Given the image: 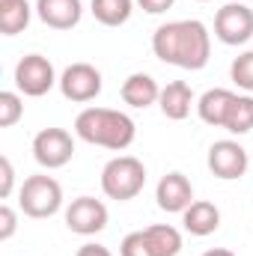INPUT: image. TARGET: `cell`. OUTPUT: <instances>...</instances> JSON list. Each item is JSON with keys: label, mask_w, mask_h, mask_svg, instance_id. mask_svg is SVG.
I'll return each mask as SVG.
<instances>
[{"label": "cell", "mask_w": 253, "mask_h": 256, "mask_svg": "<svg viewBox=\"0 0 253 256\" xmlns=\"http://www.w3.org/2000/svg\"><path fill=\"white\" fill-rule=\"evenodd\" d=\"M152 54L167 66L200 72L212 57V33L202 21H167L152 33Z\"/></svg>", "instance_id": "cell-1"}, {"label": "cell", "mask_w": 253, "mask_h": 256, "mask_svg": "<svg viewBox=\"0 0 253 256\" xmlns=\"http://www.w3.org/2000/svg\"><path fill=\"white\" fill-rule=\"evenodd\" d=\"M74 134L84 143H92V146H102V149H110V152H122V149H128L134 143L137 126L122 110L86 108L74 120Z\"/></svg>", "instance_id": "cell-2"}, {"label": "cell", "mask_w": 253, "mask_h": 256, "mask_svg": "<svg viewBox=\"0 0 253 256\" xmlns=\"http://www.w3.org/2000/svg\"><path fill=\"white\" fill-rule=\"evenodd\" d=\"M146 185V167L134 155H116L104 164L102 170V191L110 200H134Z\"/></svg>", "instance_id": "cell-3"}, {"label": "cell", "mask_w": 253, "mask_h": 256, "mask_svg": "<svg viewBox=\"0 0 253 256\" xmlns=\"http://www.w3.org/2000/svg\"><path fill=\"white\" fill-rule=\"evenodd\" d=\"M18 206L27 218H36V220L51 218L63 206V188L54 176H45V173L27 176L21 191H18Z\"/></svg>", "instance_id": "cell-4"}, {"label": "cell", "mask_w": 253, "mask_h": 256, "mask_svg": "<svg viewBox=\"0 0 253 256\" xmlns=\"http://www.w3.org/2000/svg\"><path fill=\"white\" fill-rule=\"evenodd\" d=\"M54 84H60V78L54 74V66L42 54H27L15 66V86L18 92L30 96V98H42L45 92L54 90Z\"/></svg>", "instance_id": "cell-5"}, {"label": "cell", "mask_w": 253, "mask_h": 256, "mask_svg": "<svg viewBox=\"0 0 253 256\" xmlns=\"http://www.w3.org/2000/svg\"><path fill=\"white\" fill-rule=\"evenodd\" d=\"M214 36L224 45H244L253 39V9L238 0V3H226L218 9L214 15Z\"/></svg>", "instance_id": "cell-6"}, {"label": "cell", "mask_w": 253, "mask_h": 256, "mask_svg": "<svg viewBox=\"0 0 253 256\" xmlns=\"http://www.w3.org/2000/svg\"><path fill=\"white\" fill-rule=\"evenodd\" d=\"M74 155V140L66 128H42L33 137V158L45 170H60Z\"/></svg>", "instance_id": "cell-7"}, {"label": "cell", "mask_w": 253, "mask_h": 256, "mask_svg": "<svg viewBox=\"0 0 253 256\" xmlns=\"http://www.w3.org/2000/svg\"><path fill=\"white\" fill-rule=\"evenodd\" d=\"M60 92L74 104H86L102 92V72L90 63H72L60 74Z\"/></svg>", "instance_id": "cell-8"}, {"label": "cell", "mask_w": 253, "mask_h": 256, "mask_svg": "<svg viewBox=\"0 0 253 256\" xmlns=\"http://www.w3.org/2000/svg\"><path fill=\"white\" fill-rule=\"evenodd\" d=\"M66 226L74 236H96L108 226V206L96 196H78L66 208Z\"/></svg>", "instance_id": "cell-9"}, {"label": "cell", "mask_w": 253, "mask_h": 256, "mask_svg": "<svg viewBox=\"0 0 253 256\" xmlns=\"http://www.w3.org/2000/svg\"><path fill=\"white\" fill-rule=\"evenodd\" d=\"M248 164H250L248 161V149L242 143H236V140H218L208 149V170H212V176H218L224 182L242 179Z\"/></svg>", "instance_id": "cell-10"}, {"label": "cell", "mask_w": 253, "mask_h": 256, "mask_svg": "<svg viewBox=\"0 0 253 256\" xmlns=\"http://www.w3.org/2000/svg\"><path fill=\"white\" fill-rule=\"evenodd\" d=\"M155 200H158V208L167 212V214H182L194 202V185L185 173H167L161 176L158 188H155Z\"/></svg>", "instance_id": "cell-11"}, {"label": "cell", "mask_w": 253, "mask_h": 256, "mask_svg": "<svg viewBox=\"0 0 253 256\" xmlns=\"http://www.w3.org/2000/svg\"><path fill=\"white\" fill-rule=\"evenodd\" d=\"M36 15L42 24L54 30H72L84 18L80 0H36Z\"/></svg>", "instance_id": "cell-12"}, {"label": "cell", "mask_w": 253, "mask_h": 256, "mask_svg": "<svg viewBox=\"0 0 253 256\" xmlns=\"http://www.w3.org/2000/svg\"><path fill=\"white\" fill-rule=\"evenodd\" d=\"M120 96H122L126 104L137 108V110H143V108H149V104H155V102L161 98V86H158V80H155L152 74H146V72H134V74H128L126 80H122Z\"/></svg>", "instance_id": "cell-13"}, {"label": "cell", "mask_w": 253, "mask_h": 256, "mask_svg": "<svg viewBox=\"0 0 253 256\" xmlns=\"http://www.w3.org/2000/svg\"><path fill=\"white\" fill-rule=\"evenodd\" d=\"M182 224H185V230H188L190 236L206 238V236H212L220 226V212L208 200H194L188 208L182 212Z\"/></svg>", "instance_id": "cell-14"}, {"label": "cell", "mask_w": 253, "mask_h": 256, "mask_svg": "<svg viewBox=\"0 0 253 256\" xmlns=\"http://www.w3.org/2000/svg\"><path fill=\"white\" fill-rule=\"evenodd\" d=\"M236 102V92L224 90V86H214V90H206L196 102V114L206 126L224 128L226 122V114H230V104Z\"/></svg>", "instance_id": "cell-15"}, {"label": "cell", "mask_w": 253, "mask_h": 256, "mask_svg": "<svg viewBox=\"0 0 253 256\" xmlns=\"http://www.w3.org/2000/svg\"><path fill=\"white\" fill-rule=\"evenodd\" d=\"M190 104H194V90H190L185 80H170L164 90H161V98H158V108L167 120H185L190 114Z\"/></svg>", "instance_id": "cell-16"}, {"label": "cell", "mask_w": 253, "mask_h": 256, "mask_svg": "<svg viewBox=\"0 0 253 256\" xmlns=\"http://www.w3.org/2000/svg\"><path fill=\"white\" fill-rule=\"evenodd\" d=\"M30 3L27 0H3L0 3V33L3 36H18L30 24Z\"/></svg>", "instance_id": "cell-17"}, {"label": "cell", "mask_w": 253, "mask_h": 256, "mask_svg": "<svg viewBox=\"0 0 253 256\" xmlns=\"http://www.w3.org/2000/svg\"><path fill=\"white\" fill-rule=\"evenodd\" d=\"M143 232H146L155 256H179V250H182V232L176 226H170V224H152Z\"/></svg>", "instance_id": "cell-18"}, {"label": "cell", "mask_w": 253, "mask_h": 256, "mask_svg": "<svg viewBox=\"0 0 253 256\" xmlns=\"http://www.w3.org/2000/svg\"><path fill=\"white\" fill-rule=\"evenodd\" d=\"M134 12V0H92V15L104 27H122Z\"/></svg>", "instance_id": "cell-19"}, {"label": "cell", "mask_w": 253, "mask_h": 256, "mask_svg": "<svg viewBox=\"0 0 253 256\" xmlns=\"http://www.w3.org/2000/svg\"><path fill=\"white\" fill-rule=\"evenodd\" d=\"M224 128L230 134H248V131H253V96H236V102L230 104Z\"/></svg>", "instance_id": "cell-20"}, {"label": "cell", "mask_w": 253, "mask_h": 256, "mask_svg": "<svg viewBox=\"0 0 253 256\" xmlns=\"http://www.w3.org/2000/svg\"><path fill=\"white\" fill-rule=\"evenodd\" d=\"M230 78H232V84H236L238 90L253 92V51H244V54H238V57L232 60Z\"/></svg>", "instance_id": "cell-21"}, {"label": "cell", "mask_w": 253, "mask_h": 256, "mask_svg": "<svg viewBox=\"0 0 253 256\" xmlns=\"http://www.w3.org/2000/svg\"><path fill=\"white\" fill-rule=\"evenodd\" d=\"M24 116V102L18 92L3 90L0 92V128H12L18 120Z\"/></svg>", "instance_id": "cell-22"}, {"label": "cell", "mask_w": 253, "mask_h": 256, "mask_svg": "<svg viewBox=\"0 0 253 256\" xmlns=\"http://www.w3.org/2000/svg\"><path fill=\"white\" fill-rule=\"evenodd\" d=\"M120 256H155V250H152L146 232L137 230V232H128L126 238H122V244H120Z\"/></svg>", "instance_id": "cell-23"}, {"label": "cell", "mask_w": 253, "mask_h": 256, "mask_svg": "<svg viewBox=\"0 0 253 256\" xmlns=\"http://www.w3.org/2000/svg\"><path fill=\"white\" fill-rule=\"evenodd\" d=\"M15 230H18V214L9 202H3L0 206V242H9L15 236Z\"/></svg>", "instance_id": "cell-24"}, {"label": "cell", "mask_w": 253, "mask_h": 256, "mask_svg": "<svg viewBox=\"0 0 253 256\" xmlns=\"http://www.w3.org/2000/svg\"><path fill=\"white\" fill-rule=\"evenodd\" d=\"M15 188V170H12V161L3 155L0 158V200H9Z\"/></svg>", "instance_id": "cell-25"}, {"label": "cell", "mask_w": 253, "mask_h": 256, "mask_svg": "<svg viewBox=\"0 0 253 256\" xmlns=\"http://www.w3.org/2000/svg\"><path fill=\"white\" fill-rule=\"evenodd\" d=\"M173 3H176V0H137V6H140L143 12H149V15H161V12H167Z\"/></svg>", "instance_id": "cell-26"}, {"label": "cell", "mask_w": 253, "mask_h": 256, "mask_svg": "<svg viewBox=\"0 0 253 256\" xmlns=\"http://www.w3.org/2000/svg\"><path fill=\"white\" fill-rule=\"evenodd\" d=\"M74 256H114V254H110L104 244H80Z\"/></svg>", "instance_id": "cell-27"}, {"label": "cell", "mask_w": 253, "mask_h": 256, "mask_svg": "<svg viewBox=\"0 0 253 256\" xmlns=\"http://www.w3.org/2000/svg\"><path fill=\"white\" fill-rule=\"evenodd\" d=\"M202 256H236L230 248H212V250H206Z\"/></svg>", "instance_id": "cell-28"}, {"label": "cell", "mask_w": 253, "mask_h": 256, "mask_svg": "<svg viewBox=\"0 0 253 256\" xmlns=\"http://www.w3.org/2000/svg\"><path fill=\"white\" fill-rule=\"evenodd\" d=\"M200 3H206V0H200Z\"/></svg>", "instance_id": "cell-29"}, {"label": "cell", "mask_w": 253, "mask_h": 256, "mask_svg": "<svg viewBox=\"0 0 253 256\" xmlns=\"http://www.w3.org/2000/svg\"><path fill=\"white\" fill-rule=\"evenodd\" d=\"M0 3H3V0H0Z\"/></svg>", "instance_id": "cell-30"}]
</instances>
